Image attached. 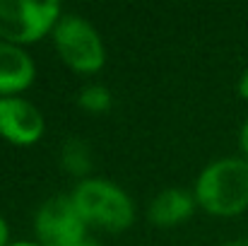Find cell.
I'll return each instance as SVG.
<instances>
[{
    "label": "cell",
    "instance_id": "cell-1",
    "mask_svg": "<svg viewBox=\"0 0 248 246\" xmlns=\"http://www.w3.org/2000/svg\"><path fill=\"white\" fill-rule=\"evenodd\" d=\"M195 198L210 215H239L248 208V162H212L195 183Z\"/></svg>",
    "mask_w": 248,
    "mask_h": 246
},
{
    "label": "cell",
    "instance_id": "cell-2",
    "mask_svg": "<svg viewBox=\"0 0 248 246\" xmlns=\"http://www.w3.org/2000/svg\"><path fill=\"white\" fill-rule=\"evenodd\" d=\"M73 203L84 222L106 227V230H125L133 222V203L125 191L108 181L87 179L73 191Z\"/></svg>",
    "mask_w": 248,
    "mask_h": 246
},
{
    "label": "cell",
    "instance_id": "cell-3",
    "mask_svg": "<svg viewBox=\"0 0 248 246\" xmlns=\"http://www.w3.org/2000/svg\"><path fill=\"white\" fill-rule=\"evenodd\" d=\"M53 41L61 58L78 73H96L104 66V44L96 29L78 15L58 17L53 27Z\"/></svg>",
    "mask_w": 248,
    "mask_h": 246
},
{
    "label": "cell",
    "instance_id": "cell-4",
    "mask_svg": "<svg viewBox=\"0 0 248 246\" xmlns=\"http://www.w3.org/2000/svg\"><path fill=\"white\" fill-rule=\"evenodd\" d=\"M61 17L58 2L0 0V36L15 44H29L56 27Z\"/></svg>",
    "mask_w": 248,
    "mask_h": 246
},
{
    "label": "cell",
    "instance_id": "cell-5",
    "mask_svg": "<svg viewBox=\"0 0 248 246\" xmlns=\"http://www.w3.org/2000/svg\"><path fill=\"white\" fill-rule=\"evenodd\" d=\"M36 234L41 239V246H75L80 244L87 230V222L78 213L73 196H53L48 198L34 220Z\"/></svg>",
    "mask_w": 248,
    "mask_h": 246
},
{
    "label": "cell",
    "instance_id": "cell-6",
    "mask_svg": "<svg viewBox=\"0 0 248 246\" xmlns=\"http://www.w3.org/2000/svg\"><path fill=\"white\" fill-rule=\"evenodd\" d=\"M0 135L15 145H31L44 135L41 111L19 97L0 99Z\"/></svg>",
    "mask_w": 248,
    "mask_h": 246
},
{
    "label": "cell",
    "instance_id": "cell-7",
    "mask_svg": "<svg viewBox=\"0 0 248 246\" xmlns=\"http://www.w3.org/2000/svg\"><path fill=\"white\" fill-rule=\"evenodd\" d=\"M34 80L31 58L15 44L0 41V94H15Z\"/></svg>",
    "mask_w": 248,
    "mask_h": 246
},
{
    "label": "cell",
    "instance_id": "cell-8",
    "mask_svg": "<svg viewBox=\"0 0 248 246\" xmlns=\"http://www.w3.org/2000/svg\"><path fill=\"white\" fill-rule=\"evenodd\" d=\"M193 196L183 188H166L162 191L152 205H150V220L155 225H162V227H171V225H178L183 222L190 213H193Z\"/></svg>",
    "mask_w": 248,
    "mask_h": 246
},
{
    "label": "cell",
    "instance_id": "cell-9",
    "mask_svg": "<svg viewBox=\"0 0 248 246\" xmlns=\"http://www.w3.org/2000/svg\"><path fill=\"white\" fill-rule=\"evenodd\" d=\"M63 166L70 171V174H78L82 176L92 169V157H89V148L80 143V140H70L65 143L63 148Z\"/></svg>",
    "mask_w": 248,
    "mask_h": 246
},
{
    "label": "cell",
    "instance_id": "cell-10",
    "mask_svg": "<svg viewBox=\"0 0 248 246\" xmlns=\"http://www.w3.org/2000/svg\"><path fill=\"white\" fill-rule=\"evenodd\" d=\"M78 101H80V106H84L87 111L99 114V111H106V109L111 106V94H108V89L101 87V84H89V87H84L82 92H80Z\"/></svg>",
    "mask_w": 248,
    "mask_h": 246
},
{
    "label": "cell",
    "instance_id": "cell-11",
    "mask_svg": "<svg viewBox=\"0 0 248 246\" xmlns=\"http://www.w3.org/2000/svg\"><path fill=\"white\" fill-rule=\"evenodd\" d=\"M239 92H241V97L248 99V68H246V73L241 75V80H239Z\"/></svg>",
    "mask_w": 248,
    "mask_h": 246
},
{
    "label": "cell",
    "instance_id": "cell-12",
    "mask_svg": "<svg viewBox=\"0 0 248 246\" xmlns=\"http://www.w3.org/2000/svg\"><path fill=\"white\" fill-rule=\"evenodd\" d=\"M5 242H7V222L0 217V246H5Z\"/></svg>",
    "mask_w": 248,
    "mask_h": 246
},
{
    "label": "cell",
    "instance_id": "cell-13",
    "mask_svg": "<svg viewBox=\"0 0 248 246\" xmlns=\"http://www.w3.org/2000/svg\"><path fill=\"white\" fill-rule=\"evenodd\" d=\"M241 148H244V152L248 155V123L244 126V131H241Z\"/></svg>",
    "mask_w": 248,
    "mask_h": 246
},
{
    "label": "cell",
    "instance_id": "cell-14",
    "mask_svg": "<svg viewBox=\"0 0 248 246\" xmlns=\"http://www.w3.org/2000/svg\"><path fill=\"white\" fill-rule=\"evenodd\" d=\"M75 246H99V244H96L94 239H89V237H84L82 242H80V244H75Z\"/></svg>",
    "mask_w": 248,
    "mask_h": 246
},
{
    "label": "cell",
    "instance_id": "cell-15",
    "mask_svg": "<svg viewBox=\"0 0 248 246\" xmlns=\"http://www.w3.org/2000/svg\"><path fill=\"white\" fill-rule=\"evenodd\" d=\"M224 246H248V239H236V242H229Z\"/></svg>",
    "mask_w": 248,
    "mask_h": 246
},
{
    "label": "cell",
    "instance_id": "cell-16",
    "mask_svg": "<svg viewBox=\"0 0 248 246\" xmlns=\"http://www.w3.org/2000/svg\"><path fill=\"white\" fill-rule=\"evenodd\" d=\"M10 246H41V244H27V242H19V244H10Z\"/></svg>",
    "mask_w": 248,
    "mask_h": 246
}]
</instances>
